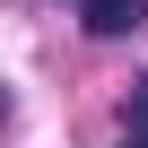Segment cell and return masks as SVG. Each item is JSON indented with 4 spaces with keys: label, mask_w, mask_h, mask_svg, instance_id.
<instances>
[{
    "label": "cell",
    "mask_w": 148,
    "mask_h": 148,
    "mask_svg": "<svg viewBox=\"0 0 148 148\" xmlns=\"http://www.w3.org/2000/svg\"><path fill=\"white\" fill-rule=\"evenodd\" d=\"M0 122H9V87H0Z\"/></svg>",
    "instance_id": "obj_3"
},
{
    "label": "cell",
    "mask_w": 148,
    "mask_h": 148,
    "mask_svg": "<svg viewBox=\"0 0 148 148\" xmlns=\"http://www.w3.org/2000/svg\"><path fill=\"white\" fill-rule=\"evenodd\" d=\"M79 18H87V35H131L148 18V0H79Z\"/></svg>",
    "instance_id": "obj_1"
},
{
    "label": "cell",
    "mask_w": 148,
    "mask_h": 148,
    "mask_svg": "<svg viewBox=\"0 0 148 148\" xmlns=\"http://www.w3.org/2000/svg\"><path fill=\"white\" fill-rule=\"evenodd\" d=\"M131 139H148V79L131 87Z\"/></svg>",
    "instance_id": "obj_2"
},
{
    "label": "cell",
    "mask_w": 148,
    "mask_h": 148,
    "mask_svg": "<svg viewBox=\"0 0 148 148\" xmlns=\"http://www.w3.org/2000/svg\"><path fill=\"white\" fill-rule=\"evenodd\" d=\"M122 148H148V139H122Z\"/></svg>",
    "instance_id": "obj_4"
}]
</instances>
